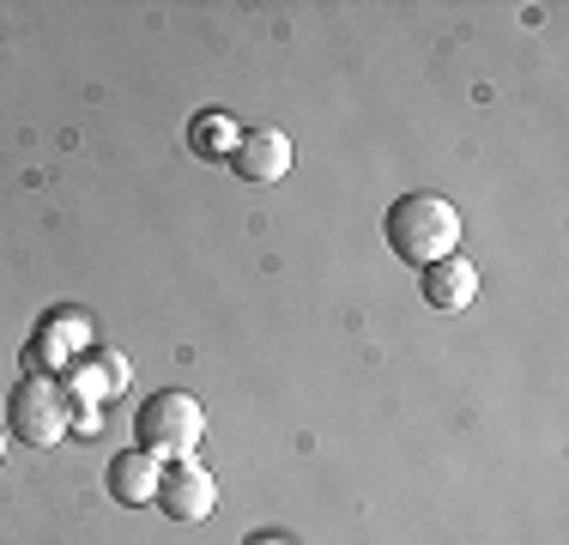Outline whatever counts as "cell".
Segmentation results:
<instances>
[{
	"mask_svg": "<svg viewBox=\"0 0 569 545\" xmlns=\"http://www.w3.org/2000/svg\"><path fill=\"white\" fill-rule=\"evenodd\" d=\"M382 237L388 249L400 255L406 267H437L442 255H460V212L449 195H437V188H418V195H400L395 207L382 218Z\"/></svg>",
	"mask_w": 569,
	"mask_h": 545,
	"instance_id": "obj_1",
	"label": "cell"
},
{
	"mask_svg": "<svg viewBox=\"0 0 569 545\" xmlns=\"http://www.w3.org/2000/svg\"><path fill=\"white\" fill-rule=\"evenodd\" d=\"M200 436H207V413H200V400L182 388L152 394V400H140V413H133V443L152 460H194Z\"/></svg>",
	"mask_w": 569,
	"mask_h": 545,
	"instance_id": "obj_2",
	"label": "cell"
},
{
	"mask_svg": "<svg viewBox=\"0 0 569 545\" xmlns=\"http://www.w3.org/2000/svg\"><path fill=\"white\" fill-rule=\"evenodd\" d=\"M67 413H73V400L56 376H24L7 400V430L31 448H56L67 436Z\"/></svg>",
	"mask_w": 569,
	"mask_h": 545,
	"instance_id": "obj_3",
	"label": "cell"
},
{
	"mask_svg": "<svg viewBox=\"0 0 569 545\" xmlns=\"http://www.w3.org/2000/svg\"><path fill=\"white\" fill-rule=\"evenodd\" d=\"M152 503L170 515V522H207L212 509H219V485H212V473L200 467V460H170L164 473H158V490Z\"/></svg>",
	"mask_w": 569,
	"mask_h": 545,
	"instance_id": "obj_4",
	"label": "cell"
},
{
	"mask_svg": "<svg viewBox=\"0 0 569 545\" xmlns=\"http://www.w3.org/2000/svg\"><path fill=\"white\" fill-rule=\"evenodd\" d=\"M291 133L279 128H242L237 146H230V170L242 176V182H279V176H291Z\"/></svg>",
	"mask_w": 569,
	"mask_h": 545,
	"instance_id": "obj_5",
	"label": "cell"
},
{
	"mask_svg": "<svg viewBox=\"0 0 569 545\" xmlns=\"http://www.w3.org/2000/svg\"><path fill=\"white\" fill-rule=\"evenodd\" d=\"M472 297H479V267L467 255H442L437 267H425V304L437 316H460Z\"/></svg>",
	"mask_w": 569,
	"mask_h": 545,
	"instance_id": "obj_6",
	"label": "cell"
},
{
	"mask_svg": "<svg viewBox=\"0 0 569 545\" xmlns=\"http://www.w3.org/2000/svg\"><path fill=\"white\" fill-rule=\"evenodd\" d=\"M121 388H128V358L121 351H79V364L67 370V400L73 406H91Z\"/></svg>",
	"mask_w": 569,
	"mask_h": 545,
	"instance_id": "obj_7",
	"label": "cell"
},
{
	"mask_svg": "<svg viewBox=\"0 0 569 545\" xmlns=\"http://www.w3.org/2000/svg\"><path fill=\"white\" fill-rule=\"evenodd\" d=\"M103 479H110V497L121 503V509H146L152 490H158V460L146 455V448H121Z\"/></svg>",
	"mask_w": 569,
	"mask_h": 545,
	"instance_id": "obj_8",
	"label": "cell"
},
{
	"mask_svg": "<svg viewBox=\"0 0 569 545\" xmlns=\"http://www.w3.org/2000/svg\"><path fill=\"white\" fill-rule=\"evenodd\" d=\"M188 140H194L200 152H219V158H230V146H237V128H230L224 116H207L200 128H188Z\"/></svg>",
	"mask_w": 569,
	"mask_h": 545,
	"instance_id": "obj_9",
	"label": "cell"
}]
</instances>
